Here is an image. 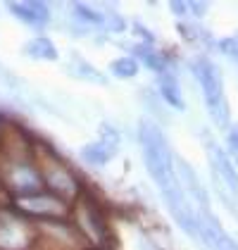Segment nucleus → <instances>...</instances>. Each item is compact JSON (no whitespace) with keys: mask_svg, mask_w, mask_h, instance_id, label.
Returning <instances> with one entry per match:
<instances>
[{"mask_svg":"<svg viewBox=\"0 0 238 250\" xmlns=\"http://www.w3.org/2000/svg\"><path fill=\"white\" fill-rule=\"evenodd\" d=\"M193 69H196V77L202 86L205 103H207V110H210L212 119L219 126H226L229 124V107H226V100H224V88H221V77H219L217 67L207 60H200Z\"/></svg>","mask_w":238,"mask_h":250,"instance_id":"1","label":"nucleus"},{"mask_svg":"<svg viewBox=\"0 0 238 250\" xmlns=\"http://www.w3.org/2000/svg\"><path fill=\"white\" fill-rule=\"evenodd\" d=\"M24 53L31 58H43V60H58V50L53 45V41L45 36H36L34 41H29L24 45Z\"/></svg>","mask_w":238,"mask_h":250,"instance_id":"4","label":"nucleus"},{"mask_svg":"<svg viewBox=\"0 0 238 250\" xmlns=\"http://www.w3.org/2000/svg\"><path fill=\"white\" fill-rule=\"evenodd\" d=\"M112 155V146H107L105 141H98V143H88L83 150H81V157L88 162V165H105Z\"/></svg>","mask_w":238,"mask_h":250,"instance_id":"5","label":"nucleus"},{"mask_svg":"<svg viewBox=\"0 0 238 250\" xmlns=\"http://www.w3.org/2000/svg\"><path fill=\"white\" fill-rule=\"evenodd\" d=\"M226 141H229V148H231V153L238 155V124L229 129V138H226Z\"/></svg>","mask_w":238,"mask_h":250,"instance_id":"10","label":"nucleus"},{"mask_svg":"<svg viewBox=\"0 0 238 250\" xmlns=\"http://www.w3.org/2000/svg\"><path fill=\"white\" fill-rule=\"evenodd\" d=\"M77 72H79V77L88 79V81H96V83H105V77H100L98 72L93 69V67H88L83 60L81 62H77Z\"/></svg>","mask_w":238,"mask_h":250,"instance_id":"9","label":"nucleus"},{"mask_svg":"<svg viewBox=\"0 0 238 250\" xmlns=\"http://www.w3.org/2000/svg\"><path fill=\"white\" fill-rule=\"evenodd\" d=\"M110 72H112L115 77L131 79L136 72H139V64H136V60H131V58H119L110 64Z\"/></svg>","mask_w":238,"mask_h":250,"instance_id":"7","label":"nucleus"},{"mask_svg":"<svg viewBox=\"0 0 238 250\" xmlns=\"http://www.w3.org/2000/svg\"><path fill=\"white\" fill-rule=\"evenodd\" d=\"M210 157H212V165H215L217 174L224 179V184L234 193H238V172L234 167V162L229 160V155L224 153L221 148H217V146H210Z\"/></svg>","mask_w":238,"mask_h":250,"instance_id":"2","label":"nucleus"},{"mask_svg":"<svg viewBox=\"0 0 238 250\" xmlns=\"http://www.w3.org/2000/svg\"><path fill=\"white\" fill-rule=\"evenodd\" d=\"M186 7H188L186 2H172V10L178 12V15H183V12H186Z\"/></svg>","mask_w":238,"mask_h":250,"instance_id":"11","label":"nucleus"},{"mask_svg":"<svg viewBox=\"0 0 238 250\" xmlns=\"http://www.w3.org/2000/svg\"><path fill=\"white\" fill-rule=\"evenodd\" d=\"M159 91H162V96H164V100L169 105L183 110V100H181V93H178V83L167 72H159Z\"/></svg>","mask_w":238,"mask_h":250,"instance_id":"6","label":"nucleus"},{"mask_svg":"<svg viewBox=\"0 0 238 250\" xmlns=\"http://www.w3.org/2000/svg\"><path fill=\"white\" fill-rule=\"evenodd\" d=\"M10 10H12L21 21L34 24V26L48 24V17H50L45 2H10Z\"/></svg>","mask_w":238,"mask_h":250,"instance_id":"3","label":"nucleus"},{"mask_svg":"<svg viewBox=\"0 0 238 250\" xmlns=\"http://www.w3.org/2000/svg\"><path fill=\"white\" fill-rule=\"evenodd\" d=\"M74 12L79 15V20L88 21V24H102V21H105V17H100V15H96V12H91V10H88L86 5H81V2L74 5Z\"/></svg>","mask_w":238,"mask_h":250,"instance_id":"8","label":"nucleus"}]
</instances>
